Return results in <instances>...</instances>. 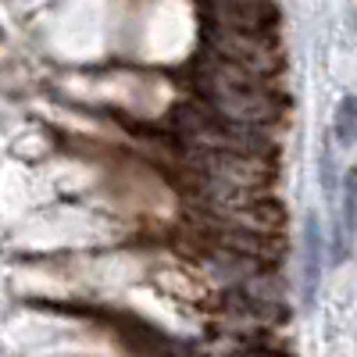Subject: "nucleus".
<instances>
[{
  "mask_svg": "<svg viewBox=\"0 0 357 357\" xmlns=\"http://www.w3.org/2000/svg\"><path fill=\"white\" fill-rule=\"evenodd\" d=\"M304 307H314V296L321 286V268H325V240L321 225L314 215L304 218Z\"/></svg>",
  "mask_w": 357,
  "mask_h": 357,
  "instance_id": "1",
  "label": "nucleus"
},
{
  "mask_svg": "<svg viewBox=\"0 0 357 357\" xmlns=\"http://www.w3.org/2000/svg\"><path fill=\"white\" fill-rule=\"evenodd\" d=\"M354 232H357V168L347 172V178H343V222H340V236H336V261H343L347 240L354 243Z\"/></svg>",
  "mask_w": 357,
  "mask_h": 357,
  "instance_id": "2",
  "label": "nucleus"
},
{
  "mask_svg": "<svg viewBox=\"0 0 357 357\" xmlns=\"http://www.w3.org/2000/svg\"><path fill=\"white\" fill-rule=\"evenodd\" d=\"M333 136H336L343 146L357 143V97H354V93H347V97L340 100V107H336V118H333Z\"/></svg>",
  "mask_w": 357,
  "mask_h": 357,
  "instance_id": "3",
  "label": "nucleus"
}]
</instances>
